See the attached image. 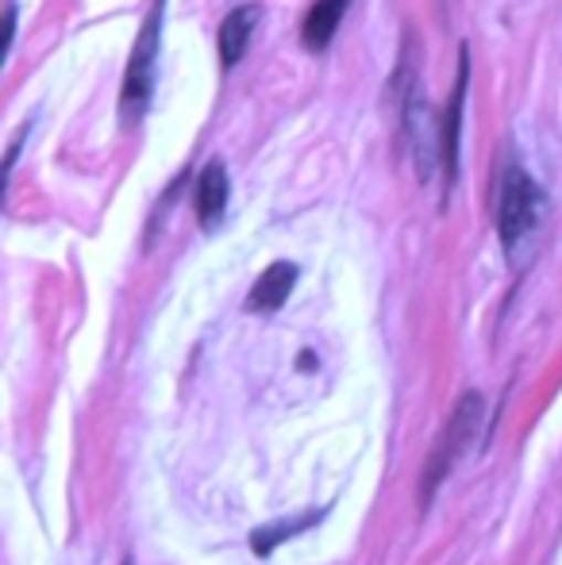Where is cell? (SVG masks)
Listing matches in <instances>:
<instances>
[{"instance_id":"cell-9","label":"cell","mask_w":562,"mask_h":565,"mask_svg":"<svg viewBox=\"0 0 562 565\" xmlns=\"http://www.w3.org/2000/svg\"><path fill=\"white\" fill-rule=\"evenodd\" d=\"M293 285H297V266H293V262H274V266L255 281V289H251L247 312H258V316L278 312L285 300H289Z\"/></svg>"},{"instance_id":"cell-1","label":"cell","mask_w":562,"mask_h":565,"mask_svg":"<svg viewBox=\"0 0 562 565\" xmlns=\"http://www.w3.org/2000/svg\"><path fill=\"white\" fill-rule=\"evenodd\" d=\"M543 220V189L520 162H505L497 181V235L509 258L517 262L520 250L536 238Z\"/></svg>"},{"instance_id":"cell-8","label":"cell","mask_w":562,"mask_h":565,"mask_svg":"<svg viewBox=\"0 0 562 565\" xmlns=\"http://www.w3.org/2000/svg\"><path fill=\"white\" fill-rule=\"evenodd\" d=\"M347 4H351V0H316V4L308 8L305 23H300V43H305V51H312V54L328 51V43L336 39L339 23H343V15H347Z\"/></svg>"},{"instance_id":"cell-6","label":"cell","mask_w":562,"mask_h":565,"mask_svg":"<svg viewBox=\"0 0 562 565\" xmlns=\"http://www.w3.org/2000/svg\"><path fill=\"white\" fill-rule=\"evenodd\" d=\"M258 20H263V8H258V4H240V8H232V12L224 15V23H220V35H216L220 62H224V70H232L235 62L247 54L251 35H255Z\"/></svg>"},{"instance_id":"cell-10","label":"cell","mask_w":562,"mask_h":565,"mask_svg":"<svg viewBox=\"0 0 562 565\" xmlns=\"http://www.w3.org/2000/svg\"><path fill=\"white\" fill-rule=\"evenodd\" d=\"M316 520H320V512H316V515H297V520H289V523H271V527H258L255 535H251V546H255L258 558H266L274 546H282L285 539L300 535V531L312 527Z\"/></svg>"},{"instance_id":"cell-5","label":"cell","mask_w":562,"mask_h":565,"mask_svg":"<svg viewBox=\"0 0 562 565\" xmlns=\"http://www.w3.org/2000/svg\"><path fill=\"white\" fill-rule=\"evenodd\" d=\"M466 82H470V51H458V77L450 105L443 113V185H455L458 178V139H463V105H466Z\"/></svg>"},{"instance_id":"cell-7","label":"cell","mask_w":562,"mask_h":565,"mask_svg":"<svg viewBox=\"0 0 562 565\" xmlns=\"http://www.w3.org/2000/svg\"><path fill=\"white\" fill-rule=\"evenodd\" d=\"M227 166L224 162H209L197 178V220L201 227H216L224 220V209H227Z\"/></svg>"},{"instance_id":"cell-2","label":"cell","mask_w":562,"mask_h":565,"mask_svg":"<svg viewBox=\"0 0 562 565\" xmlns=\"http://www.w3.org/2000/svg\"><path fill=\"white\" fill-rule=\"evenodd\" d=\"M413 51L409 43V54L401 58V127H405V147L416 162V173L421 181H432L435 166H443V124L432 116L424 100V89L416 82V66H413Z\"/></svg>"},{"instance_id":"cell-3","label":"cell","mask_w":562,"mask_h":565,"mask_svg":"<svg viewBox=\"0 0 562 565\" xmlns=\"http://www.w3.org/2000/svg\"><path fill=\"white\" fill-rule=\"evenodd\" d=\"M481 419H486V401H481V393H466L463 401L455 404V412H450L447 427H443L439 443L432 447V458H427V466H424V477H421V508H427L435 500V492H439L443 477L450 473V466H455L458 454H463L474 443V435H478Z\"/></svg>"},{"instance_id":"cell-4","label":"cell","mask_w":562,"mask_h":565,"mask_svg":"<svg viewBox=\"0 0 562 565\" xmlns=\"http://www.w3.org/2000/svg\"><path fill=\"white\" fill-rule=\"evenodd\" d=\"M158 43H162V0H155V8H150L147 23H142V31L136 39V51H131L128 74H124V93H120L124 119H139L150 100V93H155Z\"/></svg>"}]
</instances>
